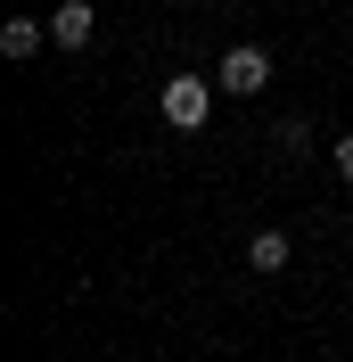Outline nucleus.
I'll return each mask as SVG.
<instances>
[{
  "mask_svg": "<svg viewBox=\"0 0 353 362\" xmlns=\"http://www.w3.org/2000/svg\"><path fill=\"white\" fill-rule=\"evenodd\" d=\"M214 90H222V83H205V74H173V83L156 90V107H164L173 132H198L205 115H214Z\"/></svg>",
  "mask_w": 353,
  "mask_h": 362,
  "instance_id": "obj_1",
  "label": "nucleus"
},
{
  "mask_svg": "<svg viewBox=\"0 0 353 362\" xmlns=\"http://www.w3.org/2000/svg\"><path fill=\"white\" fill-rule=\"evenodd\" d=\"M214 83H222V90H239V99H255V90L271 83V49L230 42V49H222V66H214Z\"/></svg>",
  "mask_w": 353,
  "mask_h": 362,
  "instance_id": "obj_2",
  "label": "nucleus"
},
{
  "mask_svg": "<svg viewBox=\"0 0 353 362\" xmlns=\"http://www.w3.org/2000/svg\"><path fill=\"white\" fill-rule=\"evenodd\" d=\"M90 33H99V8H90V0H58V8H49V42L58 49H83Z\"/></svg>",
  "mask_w": 353,
  "mask_h": 362,
  "instance_id": "obj_3",
  "label": "nucleus"
},
{
  "mask_svg": "<svg viewBox=\"0 0 353 362\" xmlns=\"http://www.w3.org/2000/svg\"><path fill=\"white\" fill-rule=\"evenodd\" d=\"M42 42H49V25H42V17H8V25H0V58H33Z\"/></svg>",
  "mask_w": 353,
  "mask_h": 362,
  "instance_id": "obj_4",
  "label": "nucleus"
},
{
  "mask_svg": "<svg viewBox=\"0 0 353 362\" xmlns=\"http://www.w3.org/2000/svg\"><path fill=\"white\" fill-rule=\"evenodd\" d=\"M287 255H296L287 230H255V239H246V264H255V272H287Z\"/></svg>",
  "mask_w": 353,
  "mask_h": 362,
  "instance_id": "obj_5",
  "label": "nucleus"
},
{
  "mask_svg": "<svg viewBox=\"0 0 353 362\" xmlns=\"http://www.w3.org/2000/svg\"><path fill=\"white\" fill-rule=\"evenodd\" d=\"M337 173H345V181H353V132H345V140H337Z\"/></svg>",
  "mask_w": 353,
  "mask_h": 362,
  "instance_id": "obj_6",
  "label": "nucleus"
}]
</instances>
